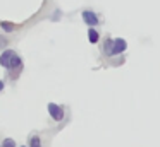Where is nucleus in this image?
<instances>
[{
  "instance_id": "3",
  "label": "nucleus",
  "mask_w": 160,
  "mask_h": 147,
  "mask_svg": "<svg viewBox=\"0 0 160 147\" xmlns=\"http://www.w3.org/2000/svg\"><path fill=\"white\" fill-rule=\"evenodd\" d=\"M16 55L14 50H4L2 53H0V67L4 68H9V63H11L12 57Z\"/></svg>"
},
{
  "instance_id": "1",
  "label": "nucleus",
  "mask_w": 160,
  "mask_h": 147,
  "mask_svg": "<svg viewBox=\"0 0 160 147\" xmlns=\"http://www.w3.org/2000/svg\"><path fill=\"white\" fill-rule=\"evenodd\" d=\"M47 109H48V115L52 116V120H55V122H62L64 116H66L64 108H62V106H59V104H55V103H48Z\"/></svg>"
},
{
  "instance_id": "6",
  "label": "nucleus",
  "mask_w": 160,
  "mask_h": 147,
  "mask_svg": "<svg viewBox=\"0 0 160 147\" xmlns=\"http://www.w3.org/2000/svg\"><path fill=\"white\" fill-rule=\"evenodd\" d=\"M0 29L4 31V33H12V31L18 29V26H16V24L7 22V21H2V22H0Z\"/></svg>"
},
{
  "instance_id": "7",
  "label": "nucleus",
  "mask_w": 160,
  "mask_h": 147,
  "mask_svg": "<svg viewBox=\"0 0 160 147\" xmlns=\"http://www.w3.org/2000/svg\"><path fill=\"white\" fill-rule=\"evenodd\" d=\"M112 48H114V39H105L103 41V53L107 55V57H112Z\"/></svg>"
},
{
  "instance_id": "12",
  "label": "nucleus",
  "mask_w": 160,
  "mask_h": 147,
  "mask_svg": "<svg viewBox=\"0 0 160 147\" xmlns=\"http://www.w3.org/2000/svg\"><path fill=\"white\" fill-rule=\"evenodd\" d=\"M4 87H5V82H4V80H0V92L4 91Z\"/></svg>"
},
{
  "instance_id": "5",
  "label": "nucleus",
  "mask_w": 160,
  "mask_h": 147,
  "mask_svg": "<svg viewBox=\"0 0 160 147\" xmlns=\"http://www.w3.org/2000/svg\"><path fill=\"white\" fill-rule=\"evenodd\" d=\"M21 68H22V60H21V57L16 53L14 57H12L11 63H9V68H7V70H11V72H19Z\"/></svg>"
},
{
  "instance_id": "13",
  "label": "nucleus",
  "mask_w": 160,
  "mask_h": 147,
  "mask_svg": "<svg viewBox=\"0 0 160 147\" xmlns=\"http://www.w3.org/2000/svg\"><path fill=\"white\" fill-rule=\"evenodd\" d=\"M21 147H29V145H21Z\"/></svg>"
},
{
  "instance_id": "2",
  "label": "nucleus",
  "mask_w": 160,
  "mask_h": 147,
  "mask_svg": "<svg viewBox=\"0 0 160 147\" xmlns=\"http://www.w3.org/2000/svg\"><path fill=\"white\" fill-rule=\"evenodd\" d=\"M81 17H83V21L88 24L90 27H95L98 26V22H100V19H98V16L95 12H91V10H83V14H81Z\"/></svg>"
},
{
  "instance_id": "8",
  "label": "nucleus",
  "mask_w": 160,
  "mask_h": 147,
  "mask_svg": "<svg viewBox=\"0 0 160 147\" xmlns=\"http://www.w3.org/2000/svg\"><path fill=\"white\" fill-rule=\"evenodd\" d=\"M88 39H90V43H98V39H100V34H98V31L95 29V27H90V31H88Z\"/></svg>"
},
{
  "instance_id": "11",
  "label": "nucleus",
  "mask_w": 160,
  "mask_h": 147,
  "mask_svg": "<svg viewBox=\"0 0 160 147\" xmlns=\"http://www.w3.org/2000/svg\"><path fill=\"white\" fill-rule=\"evenodd\" d=\"M4 46H7V39L4 36H0V48H4Z\"/></svg>"
},
{
  "instance_id": "14",
  "label": "nucleus",
  "mask_w": 160,
  "mask_h": 147,
  "mask_svg": "<svg viewBox=\"0 0 160 147\" xmlns=\"http://www.w3.org/2000/svg\"><path fill=\"white\" fill-rule=\"evenodd\" d=\"M0 147H2V145H0Z\"/></svg>"
},
{
  "instance_id": "9",
  "label": "nucleus",
  "mask_w": 160,
  "mask_h": 147,
  "mask_svg": "<svg viewBox=\"0 0 160 147\" xmlns=\"http://www.w3.org/2000/svg\"><path fill=\"white\" fill-rule=\"evenodd\" d=\"M29 147H42V139L38 135H31L29 137Z\"/></svg>"
},
{
  "instance_id": "4",
  "label": "nucleus",
  "mask_w": 160,
  "mask_h": 147,
  "mask_svg": "<svg viewBox=\"0 0 160 147\" xmlns=\"http://www.w3.org/2000/svg\"><path fill=\"white\" fill-rule=\"evenodd\" d=\"M126 48H128V43H126V39H122V38H117V39H114L112 57H114V55H121V53H124Z\"/></svg>"
},
{
  "instance_id": "10",
  "label": "nucleus",
  "mask_w": 160,
  "mask_h": 147,
  "mask_svg": "<svg viewBox=\"0 0 160 147\" xmlns=\"http://www.w3.org/2000/svg\"><path fill=\"white\" fill-rule=\"evenodd\" d=\"M2 147H16V140L11 139V137H7V139L2 142Z\"/></svg>"
}]
</instances>
